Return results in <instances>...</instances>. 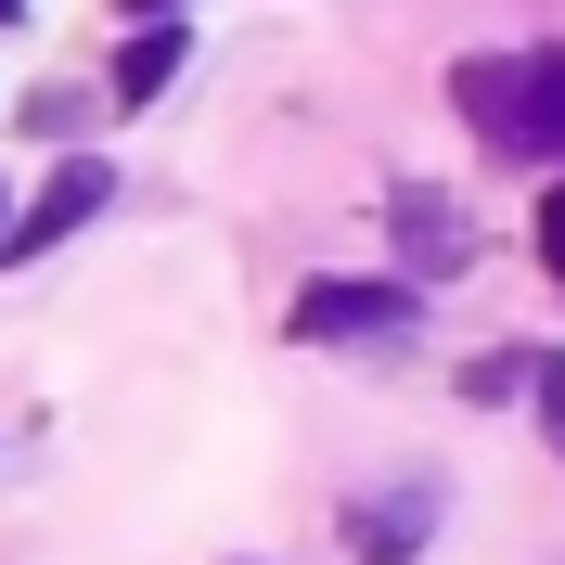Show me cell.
I'll list each match as a JSON object with an SVG mask.
<instances>
[{
  "label": "cell",
  "mask_w": 565,
  "mask_h": 565,
  "mask_svg": "<svg viewBox=\"0 0 565 565\" xmlns=\"http://www.w3.org/2000/svg\"><path fill=\"white\" fill-rule=\"evenodd\" d=\"M450 104L476 116V141H489V154H565V39L462 65V77H450Z\"/></svg>",
  "instance_id": "6da1fadb"
},
{
  "label": "cell",
  "mask_w": 565,
  "mask_h": 565,
  "mask_svg": "<svg viewBox=\"0 0 565 565\" xmlns=\"http://www.w3.org/2000/svg\"><path fill=\"white\" fill-rule=\"evenodd\" d=\"M296 334H309V348H348V334H412V282H309V296H296Z\"/></svg>",
  "instance_id": "7a4b0ae2"
},
{
  "label": "cell",
  "mask_w": 565,
  "mask_h": 565,
  "mask_svg": "<svg viewBox=\"0 0 565 565\" xmlns=\"http://www.w3.org/2000/svg\"><path fill=\"white\" fill-rule=\"evenodd\" d=\"M104 193H116V168H104V154H65V168L39 180V206H26V218H0V257H39V245H65V232H77L90 206H104Z\"/></svg>",
  "instance_id": "3957f363"
},
{
  "label": "cell",
  "mask_w": 565,
  "mask_h": 565,
  "mask_svg": "<svg viewBox=\"0 0 565 565\" xmlns=\"http://www.w3.org/2000/svg\"><path fill=\"white\" fill-rule=\"evenodd\" d=\"M424 514H437V501H424V489H398V501H360V514H348V540H360V565H412V540H424Z\"/></svg>",
  "instance_id": "277c9868"
},
{
  "label": "cell",
  "mask_w": 565,
  "mask_h": 565,
  "mask_svg": "<svg viewBox=\"0 0 565 565\" xmlns=\"http://www.w3.org/2000/svg\"><path fill=\"white\" fill-rule=\"evenodd\" d=\"M398 245H412V270H462V218H450V193H398Z\"/></svg>",
  "instance_id": "5b68a950"
},
{
  "label": "cell",
  "mask_w": 565,
  "mask_h": 565,
  "mask_svg": "<svg viewBox=\"0 0 565 565\" xmlns=\"http://www.w3.org/2000/svg\"><path fill=\"white\" fill-rule=\"evenodd\" d=\"M168 77H180V26H141L129 52H116V104H154Z\"/></svg>",
  "instance_id": "8992f818"
},
{
  "label": "cell",
  "mask_w": 565,
  "mask_h": 565,
  "mask_svg": "<svg viewBox=\"0 0 565 565\" xmlns=\"http://www.w3.org/2000/svg\"><path fill=\"white\" fill-rule=\"evenodd\" d=\"M540 257H553V282H565V180L540 193Z\"/></svg>",
  "instance_id": "52a82bcc"
},
{
  "label": "cell",
  "mask_w": 565,
  "mask_h": 565,
  "mask_svg": "<svg viewBox=\"0 0 565 565\" xmlns=\"http://www.w3.org/2000/svg\"><path fill=\"white\" fill-rule=\"evenodd\" d=\"M116 13H129V26H180V0H116Z\"/></svg>",
  "instance_id": "ba28073f"
},
{
  "label": "cell",
  "mask_w": 565,
  "mask_h": 565,
  "mask_svg": "<svg viewBox=\"0 0 565 565\" xmlns=\"http://www.w3.org/2000/svg\"><path fill=\"white\" fill-rule=\"evenodd\" d=\"M540 412H553V450H565V373H540Z\"/></svg>",
  "instance_id": "9c48e42d"
},
{
  "label": "cell",
  "mask_w": 565,
  "mask_h": 565,
  "mask_svg": "<svg viewBox=\"0 0 565 565\" xmlns=\"http://www.w3.org/2000/svg\"><path fill=\"white\" fill-rule=\"evenodd\" d=\"M13 13H26V0H0V26H13Z\"/></svg>",
  "instance_id": "30bf717a"
}]
</instances>
